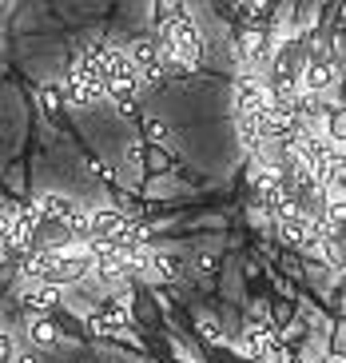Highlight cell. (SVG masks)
I'll return each mask as SVG.
<instances>
[{
    "label": "cell",
    "instance_id": "cell-1",
    "mask_svg": "<svg viewBox=\"0 0 346 363\" xmlns=\"http://www.w3.org/2000/svg\"><path fill=\"white\" fill-rule=\"evenodd\" d=\"M96 56H100V68H104V80H108V100L120 112H136L144 80H139V68L132 65L127 48H108V44H100Z\"/></svg>",
    "mask_w": 346,
    "mask_h": 363
},
{
    "label": "cell",
    "instance_id": "cell-2",
    "mask_svg": "<svg viewBox=\"0 0 346 363\" xmlns=\"http://www.w3.org/2000/svg\"><path fill=\"white\" fill-rule=\"evenodd\" d=\"M159 40H163L168 65L175 68V72H191V68H200V60H203V33H200V24L191 21L188 12L159 21Z\"/></svg>",
    "mask_w": 346,
    "mask_h": 363
},
{
    "label": "cell",
    "instance_id": "cell-3",
    "mask_svg": "<svg viewBox=\"0 0 346 363\" xmlns=\"http://www.w3.org/2000/svg\"><path fill=\"white\" fill-rule=\"evenodd\" d=\"M64 96L72 100V104L88 108L96 104V100H108V80H104V68H100V56H96V48H88L80 60L72 65V72H68V80H64Z\"/></svg>",
    "mask_w": 346,
    "mask_h": 363
},
{
    "label": "cell",
    "instance_id": "cell-4",
    "mask_svg": "<svg viewBox=\"0 0 346 363\" xmlns=\"http://www.w3.org/2000/svg\"><path fill=\"white\" fill-rule=\"evenodd\" d=\"M283 331L275 328L271 315H263V311H255L251 320H247V328H243V340H239V355L243 359H271L279 347H283Z\"/></svg>",
    "mask_w": 346,
    "mask_h": 363
},
{
    "label": "cell",
    "instance_id": "cell-5",
    "mask_svg": "<svg viewBox=\"0 0 346 363\" xmlns=\"http://www.w3.org/2000/svg\"><path fill=\"white\" fill-rule=\"evenodd\" d=\"M72 244H80V240H76V232L64 220H44L36 228V235H32L28 256H64V252H72Z\"/></svg>",
    "mask_w": 346,
    "mask_h": 363
},
{
    "label": "cell",
    "instance_id": "cell-6",
    "mask_svg": "<svg viewBox=\"0 0 346 363\" xmlns=\"http://www.w3.org/2000/svg\"><path fill=\"white\" fill-rule=\"evenodd\" d=\"M271 68H283V72H291V76H306V68H311V44H306V36H287V40L275 48Z\"/></svg>",
    "mask_w": 346,
    "mask_h": 363
},
{
    "label": "cell",
    "instance_id": "cell-7",
    "mask_svg": "<svg viewBox=\"0 0 346 363\" xmlns=\"http://www.w3.org/2000/svg\"><path fill=\"white\" fill-rule=\"evenodd\" d=\"M127 56H132V65L139 68V76L144 72H151V68H159V65H168V52H163V40L159 36H136V40L127 44Z\"/></svg>",
    "mask_w": 346,
    "mask_h": 363
},
{
    "label": "cell",
    "instance_id": "cell-8",
    "mask_svg": "<svg viewBox=\"0 0 346 363\" xmlns=\"http://www.w3.org/2000/svg\"><path fill=\"white\" fill-rule=\"evenodd\" d=\"M24 311L28 315H36V320H48L56 308H60V288H52V284H28L21 296Z\"/></svg>",
    "mask_w": 346,
    "mask_h": 363
},
{
    "label": "cell",
    "instance_id": "cell-9",
    "mask_svg": "<svg viewBox=\"0 0 346 363\" xmlns=\"http://www.w3.org/2000/svg\"><path fill=\"white\" fill-rule=\"evenodd\" d=\"M147 276L156 279V284H175V279L188 276V259L175 256V252H156L151 264H147Z\"/></svg>",
    "mask_w": 346,
    "mask_h": 363
},
{
    "label": "cell",
    "instance_id": "cell-10",
    "mask_svg": "<svg viewBox=\"0 0 346 363\" xmlns=\"http://www.w3.org/2000/svg\"><path fill=\"white\" fill-rule=\"evenodd\" d=\"M32 203L40 208L44 220H64V224H68V220H72V216L80 212V203H76L72 196H64V192H40Z\"/></svg>",
    "mask_w": 346,
    "mask_h": 363
},
{
    "label": "cell",
    "instance_id": "cell-11",
    "mask_svg": "<svg viewBox=\"0 0 346 363\" xmlns=\"http://www.w3.org/2000/svg\"><path fill=\"white\" fill-rule=\"evenodd\" d=\"M338 65H311L303 76V88L311 92V96H330V92H338Z\"/></svg>",
    "mask_w": 346,
    "mask_h": 363
},
{
    "label": "cell",
    "instance_id": "cell-12",
    "mask_svg": "<svg viewBox=\"0 0 346 363\" xmlns=\"http://www.w3.org/2000/svg\"><path fill=\"white\" fill-rule=\"evenodd\" d=\"M64 335H60V328L52 323V315L48 320H32V328H28V343L36 347V352H52L56 343H60Z\"/></svg>",
    "mask_w": 346,
    "mask_h": 363
},
{
    "label": "cell",
    "instance_id": "cell-13",
    "mask_svg": "<svg viewBox=\"0 0 346 363\" xmlns=\"http://www.w3.org/2000/svg\"><path fill=\"white\" fill-rule=\"evenodd\" d=\"M52 323L60 328V335H64V340H72V343H80V340H88V335H92V331H88V323L80 320V315H72V311L64 308V303L52 311Z\"/></svg>",
    "mask_w": 346,
    "mask_h": 363
},
{
    "label": "cell",
    "instance_id": "cell-14",
    "mask_svg": "<svg viewBox=\"0 0 346 363\" xmlns=\"http://www.w3.org/2000/svg\"><path fill=\"white\" fill-rule=\"evenodd\" d=\"M323 132H326V140H330V144L346 148V108H342V104H335V108H330V116H326Z\"/></svg>",
    "mask_w": 346,
    "mask_h": 363
},
{
    "label": "cell",
    "instance_id": "cell-15",
    "mask_svg": "<svg viewBox=\"0 0 346 363\" xmlns=\"http://www.w3.org/2000/svg\"><path fill=\"white\" fill-rule=\"evenodd\" d=\"M326 347H330V359L346 363V315H338L335 328H330V340H326Z\"/></svg>",
    "mask_w": 346,
    "mask_h": 363
},
{
    "label": "cell",
    "instance_id": "cell-16",
    "mask_svg": "<svg viewBox=\"0 0 346 363\" xmlns=\"http://www.w3.org/2000/svg\"><path fill=\"white\" fill-rule=\"evenodd\" d=\"M200 335H203V343H207V347H223V331H219V323L203 320V323H200Z\"/></svg>",
    "mask_w": 346,
    "mask_h": 363
},
{
    "label": "cell",
    "instance_id": "cell-17",
    "mask_svg": "<svg viewBox=\"0 0 346 363\" xmlns=\"http://www.w3.org/2000/svg\"><path fill=\"white\" fill-rule=\"evenodd\" d=\"M144 136L147 140H163V128H159V124H151V120H144Z\"/></svg>",
    "mask_w": 346,
    "mask_h": 363
},
{
    "label": "cell",
    "instance_id": "cell-18",
    "mask_svg": "<svg viewBox=\"0 0 346 363\" xmlns=\"http://www.w3.org/2000/svg\"><path fill=\"white\" fill-rule=\"evenodd\" d=\"M195 264H200V267H203V272H211V267H215V256H211V252H203V256H200V259H195Z\"/></svg>",
    "mask_w": 346,
    "mask_h": 363
},
{
    "label": "cell",
    "instance_id": "cell-19",
    "mask_svg": "<svg viewBox=\"0 0 346 363\" xmlns=\"http://www.w3.org/2000/svg\"><path fill=\"white\" fill-rule=\"evenodd\" d=\"M338 104L346 108V80H342V84H338Z\"/></svg>",
    "mask_w": 346,
    "mask_h": 363
},
{
    "label": "cell",
    "instance_id": "cell-20",
    "mask_svg": "<svg viewBox=\"0 0 346 363\" xmlns=\"http://www.w3.org/2000/svg\"><path fill=\"white\" fill-rule=\"evenodd\" d=\"M243 363H263V359H243Z\"/></svg>",
    "mask_w": 346,
    "mask_h": 363
}]
</instances>
